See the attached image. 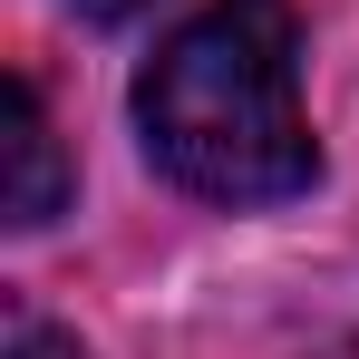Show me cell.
<instances>
[{
	"label": "cell",
	"mask_w": 359,
	"mask_h": 359,
	"mask_svg": "<svg viewBox=\"0 0 359 359\" xmlns=\"http://www.w3.org/2000/svg\"><path fill=\"white\" fill-rule=\"evenodd\" d=\"M136 136L194 204H292L320 175L301 117V10L204 0L136 78Z\"/></svg>",
	"instance_id": "obj_1"
},
{
	"label": "cell",
	"mask_w": 359,
	"mask_h": 359,
	"mask_svg": "<svg viewBox=\"0 0 359 359\" xmlns=\"http://www.w3.org/2000/svg\"><path fill=\"white\" fill-rule=\"evenodd\" d=\"M59 204H68L59 126H49V107H39L29 78H10V233H39Z\"/></svg>",
	"instance_id": "obj_2"
},
{
	"label": "cell",
	"mask_w": 359,
	"mask_h": 359,
	"mask_svg": "<svg viewBox=\"0 0 359 359\" xmlns=\"http://www.w3.org/2000/svg\"><path fill=\"white\" fill-rule=\"evenodd\" d=\"M10 359H88L68 330H49V320H29V311H10Z\"/></svg>",
	"instance_id": "obj_3"
},
{
	"label": "cell",
	"mask_w": 359,
	"mask_h": 359,
	"mask_svg": "<svg viewBox=\"0 0 359 359\" xmlns=\"http://www.w3.org/2000/svg\"><path fill=\"white\" fill-rule=\"evenodd\" d=\"M68 10H78V20H136L146 0H68Z\"/></svg>",
	"instance_id": "obj_4"
}]
</instances>
